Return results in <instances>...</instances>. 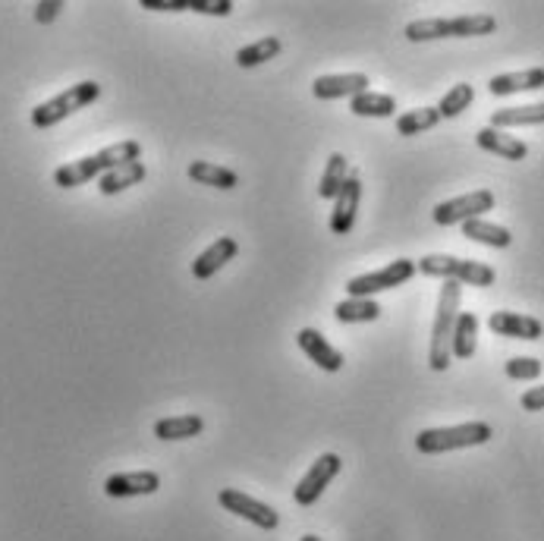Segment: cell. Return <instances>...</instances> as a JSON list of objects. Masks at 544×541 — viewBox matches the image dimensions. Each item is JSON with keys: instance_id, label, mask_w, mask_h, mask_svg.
<instances>
[{"instance_id": "obj_1", "label": "cell", "mask_w": 544, "mask_h": 541, "mask_svg": "<svg viewBox=\"0 0 544 541\" xmlns=\"http://www.w3.org/2000/svg\"><path fill=\"white\" fill-rule=\"evenodd\" d=\"M129 161H142V145L136 139H123L117 145H107V148L95 151V155L60 164L54 170V183L60 189H76V186H85L92 180H101L104 173H111L114 167H123Z\"/></svg>"}, {"instance_id": "obj_2", "label": "cell", "mask_w": 544, "mask_h": 541, "mask_svg": "<svg viewBox=\"0 0 544 541\" xmlns=\"http://www.w3.org/2000/svg\"><path fill=\"white\" fill-rule=\"evenodd\" d=\"M460 302H463V287L456 280H447L441 287L438 312H434V328H431V346H428V365L431 372H447L453 359V331L456 318H460Z\"/></svg>"}, {"instance_id": "obj_3", "label": "cell", "mask_w": 544, "mask_h": 541, "mask_svg": "<svg viewBox=\"0 0 544 541\" xmlns=\"http://www.w3.org/2000/svg\"><path fill=\"white\" fill-rule=\"evenodd\" d=\"M497 29V19L491 13H469V16H453V19H416L403 29L409 41H441V38H478L491 35Z\"/></svg>"}, {"instance_id": "obj_4", "label": "cell", "mask_w": 544, "mask_h": 541, "mask_svg": "<svg viewBox=\"0 0 544 541\" xmlns=\"http://www.w3.org/2000/svg\"><path fill=\"white\" fill-rule=\"evenodd\" d=\"M98 98H101V85L95 79L76 82V85H70L67 92H60L57 98L38 104L32 111V126L35 129H51V126L63 123L67 117H73L76 111H85V107L95 104Z\"/></svg>"}, {"instance_id": "obj_5", "label": "cell", "mask_w": 544, "mask_h": 541, "mask_svg": "<svg viewBox=\"0 0 544 541\" xmlns=\"http://www.w3.org/2000/svg\"><path fill=\"white\" fill-rule=\"evenodd\" d=\"M491 425L488 422H463L450 428H425L416 435V447L422 453H447V450H463V447H482L491 441Z\"/></svg>"}, {"instance_id": "obj_6", "label": "cell", "mask_w": 544, "mask_h": 541, "mask_svg": "<svg viewBox=\"0 0 544 541\" xmlns=\"http://www.w3.org/2000/svg\"><path fill=\"white\" fill-rule=\"evenodd\" d=\"M416 265L425 277H444L469 287H494L497 280V271L491 265L469 262V258H453V255H425Z\"/></svg>"}, {"instance_id": "obj_7", "label": "cell", "mask_w": 544, "mask_h": 541, "mask_svg": "<svg viewBox=\"0 0 544 541\" xmlns=\"http://www.w3.org/2000/svg\"><path fill=\"white\" fill-rule=\"evenodd\" d=\"M419 271L416 262H409V258H400V262H390L387 268H378L372 274H359L353 277L350 284H346V293H350L353 299H372L375 293H384V290H394L400 284H406V280Z\"/></svg>"}, {"instance_id": "obj_8", "label": "cell", "mask_w": 544, "mask_h": 541, "mask_svg": "<svg viewBox=\"0 0 544 541\" xmlns=\"http://www.w3.org/2000/svg\"><path fill=\"white\" fill-rule=\"evenodd\" d=\"M494 192L491 189H475V192H466V196H456V199H447L434 208V224L438 227H453V224H466V221H475L482 218L485 211L494 208Z\"/></svg>"}, {"instance_id": "obj_9", "label": "cell", "mask_w": 544, "mask_h": 541, "mask_svg": "<svg viewBox=\"0 0 544 541\" xmlns=\"http://www.w3.org/2000/svg\"><path fill=\"white\" fill-rule=\"evenodd\" d=\"M340 457L337 453H321V457L312 463V469L302 475L299 485L293 488V501L299 507H312L318 497L324 494V488H328L334 479H337V472H340Z\"/></svg>"}, {"instance_id": "obj_10", "label": "cell", "mask_w": 544, "mask_h": 541, "mask_svg": "<svg viewBox=\"0 0 544 541\" xmlns=\"http://www.w3.org/2000/svg\"><path fill=\"white\" fill-rule=\"evenodd\" d=\"M217 501H221V507H224L227 513H233V516H239V519H249L252 526L265 529V532H274L277 523H280V516H277L274 507L261 504V501H255V497H249V494H243V491H236V488H224L221 494H217Z\"/></svg>"}, {"instance_id": "obj_11", "label": "cell", "mask_w": 544, "mask_h": 541, "mask_svg": "<svg viewBox=\"0 0 544 541\" xmlns=\"http://www.w3.org/2000/svg\"><path fill=\"white\" fill-rule=\"evenodd\" d=\"M359 199H362V180H359V173H350V180H346V186L340 189V196L334 199V211H331V230L337 236H346L356 227Z\"/></svg>"}, {"instance_id": "obj_12", "label": "cell", "mask_w": 544, "mask_h": 541, "mask_svg": "<svg viewBox=\"0 0 544 541\" xmlns=\"http://www.w3.org/2000/svg\"><path fill=\"white\" fill-rule=\"evenodd\" d=\"M161 488V475L142 469V472H117L104 482L107 497H145Z\"/></svg>"}, {"instance_id": "obj_13", "label": "cell", "mask_w": 544, "mask_h": 541, "mask_svg": "<svg viewBox=\"0 0 544 541\" xmlns=\"http://www.w3.org/2000/svg\"><path fill=\"white\" fill-rule=\"evenodd\" d=\"M312 92L321 101H334V98H356L368 92V76L365 73H337V76H318L312 82Z\"/></svg>"}, {"instance_id": "obj_14", "label": "cell", "mask_w": 544, "mask_h": 541, "mask_svg": "<svg viewBox=\"0 0 544 541\" xmlns=\"http://www.w3.org/2000/svg\"><path fill=\"white\" fill-rule=\"evenodd\" d=\"M488 328L497 337H513V340H538L544 334V324L538 318L519 312H494L488 318Z\"/></svg>"}, {"instance_id": "obj_15", "label": "cell", "mask_w": 544, "mask_h": 541, "mask_svg": "<svg viewBox=\"0 0 544 541\" xmlns=\"http://www.w3.org/2000/svg\"><path fill=\"white\" fill-rule=\"evenodd\" d=\"M296 343H299V350L318 365V369H324V372H340L343 369V353L334 350V346L324 340L315 328H302L296 334Z\"/></svg>"}, {"instance_id": "obj_16", "label": "cell", "mask_w": 544, "mask_h": 541, "mask_svg": "<svg viewBox=\"0 0 544 541\" xmlns=\"http://www.w3.org/2000/svg\"><path fill=\"white\" fill-rule=\"evenodd\" d=\"M239 252V243L233 240V236H221V240H214L199 258L192 262V277L195 280H211L217 271H221L227 262H233Z\"/></svg>"}, {"instance_id": "obj_17", "label": "cell", "mask_w": 544, "mask_h": 541, "mask_svg": "<svg viewBox=\"0 0 544 541\" xmlns=\"http://www.w3.org/2000/svg\"><path fill=\"white\" fill-rule=\"evenodd\" d=\"M475 142L482 151H491L497 158H507V161H526L529 155V145L516 139V136H507L504 129H494V126H482L475 133Z\"/></svg>"}, {"instance_id": "obj_18", "label": "cell", "mask_w": 544, "mask_h": 541, "mask_svg": "<svg viewBox=\"0 0 544 541\" xmlns=\"http://www.w3.org/2000/svg\"><path fill=\"white\" fill-rule=\"evenodd\" d=\"M535 89H544V67H532V70H522V73H500V76H491V82H488V92L494 98L535 92Z\"/></svg>"}, {"instance_id": "obj_19", "label": "cell", "mask_w": 544, "mask_h": 541, "mask_svg": "<svg viewBox=\"0 0 544 541\" xmlns=\"http://www.w3.org/2000/svg\"><path fill=\"white\" fill-rule=\"evenodd\" d=\"M205 431V422L202 416H167V419H158L155 422V438L158 441H189V438H199Z\"/></svg>"}, {"instance_id": "obj_20", "label": "cell", "mask_w": 544, "mask_h": 541, "mask_svg": "<svg viewBox=\"0 0 544 541\" xmlns=\"http://www.w3.org/2000/svg\"><path fill=\"white\" fill-rule=\"evenodd\" d=\"M145 177H148L145 164L142 161H129L123 167H114L111 173H104V177L98 180V189H101V196H117V192H123L129 186H139Z\"/></svg>"}, {"instance_id": "obj_21", "label": "cell", "mask_w": 544, "mask_h": 541, "mask_svg": "<svg viewBox=\"0 0 544 541\" xmlns=\"http://www.w3.org/2000/svg\"><path fill=\"white\" fill-rule=\"evenodd\" d=\"M463 236L472 243H482V246H491V249H507L513 243V233L500 224H491L485 218H475V221H466L463 224Z\"/></svg>"}, {"instance_id": "obj_22", "label": "cell", "mask_w": 544, "mask_h": 541, "mask_svg": "<svg viewBox=\"0 0 544 541\" xmlns=\"http://www.w3.org/2000/svg\"><path fill=\"white\" fill-rule=\"evenodd\" d=\"M189 180H195L199 186H211V189H236L239 177L227 167H217L211 161H192L189 164Z\"/></svg>"}, {"instance_id": "obj_23", "label": "cell", "mask_w": 544, "mask_h": 541, "mask_svg": "<svg viewBox=\"0 0 544 541\" xmlns=\"http://www.w3.org/2000/svg\"><path fill=\"white\" fill-rule=\"evenodd\" d=\"M544 123V101L541 104H522V107H504V111L491 114L494 129H510V126H538Z\"/></svg>"}, {"instance_id": "obj_24", "label": "cell", "mask_w": 544, "mask_h": 541, "mask_svg": "<svg viewBox=\"0 0 544 541\" xmlns=\"http://www.w3.org/2000/svg\"><path fill=\"white\" fill-rule=\"evenodd\" d=\"M350 111L356 117H378V120H387V117H394L397 111V101L394 95H381V92H362L350 101Z\"/></svg>"}, {"instance_id": "obj_25", "label": "cell", "mask_w": 544, "mask_h": 541, "mask_svg": "<svg viewBox=\"0 0 544 541\" xmlns=\"http://www.w3.org/2000/svg\"><path fill=\"white\" fill-rule=\"evenodd\" d=\"M478 346V318L472 312H460L453 331V359H472Z\"/></svg>"}, {"instance_id": "obj_26", "label": "cell", "mask_w": 544, "mask_h": 541, "mask_svg": "<svg viewBox=\"0 0 544 541\" xmlns=\"http://www.w3.org/2000/svg\"><path fill=\"white\" fill-rule=\"evenodd\" d=\"M340 324H365V321H378L381 318V306L375 299H353L346 296L340 306L334 309Z\"/></svg>"}, {"instance_id": "obj_27", "label": "cell", "mask_w": 544, "mask_h": 541, "mask_svg": "<svg viewBox=\"0 0 544 541\" xmlns=\"http://www.w3.org/2000/svg\"><path fill=\"white\" fill-rule=\"evenodd\" d=\"M350 180V164H346L343 155H331L328 158V167L321 173V183H318V196L321 199H337L340 189Z\"/></svg>"}, {"instance_id": "obj_28", "label": "cell", "mask_w": 544, "mask_h": 541, "mask_svg": "<svg viewBox=\"0 0 544 541\" xmlns=\"http://www.w3.org/2000/svg\"><path fill=\"white\" fill-rule=\"evenodd\" d=\"M280 38H274V35H268V38H258V41H252V45H246V48H239L236 51V63L243 70H249V67H261V63H268V60H274L277 54H280Z\"/></svg>"}, {"instance_id": "obj_29", "label": "cell", "mask_w": 544, "mask_h": 541, "mask_svg": "<svg viewBox=\"0 0 544 541\" xmlns=\"http://www.w3.org/2000/svg\"><path fill=\"white\" fill-rule=\"evenodd\" d=\"M438 123H441L438 107H416V111H406L397 120V133L400 136H419V133H425V129H434Z\"/></svg>"}, {"instance_id": "obj_30", "label": "cell", "mask_w": 544, "mask_h": 541, "mask_svg": "<svg viewBox=\"0 0 544 541\" xmlns=\"http://www.w3.org/2000/svg\"><path fill=\"white\" fill-rule=\"evenodd\" d=\"M475 101V89L469 82H460V85H453V89L441 98V104H438V114H441V120L447 117H460L463 111H469V104Z\"/></svg>"}, {"instance_id": "obj_31", "label": "cell", "mask_w": 544, "mask_h": 541, "mask_svg": "<svg viewBox=\"0 0 544 541\" xmlns=\"http://www.w3.org/2000/svg\"><path fill=\"white\" fill-rule=\"evenodd\" d=\"M541 369H544V365L538 359H532V356H516V359H510L504 365V372H507L510 381H538Z\"/></svg>"}, {"instance_id": "obj_32", "label": "cell", "mask_w": 544, "mask_h": 541, "mask_svg": "<svg viewBox=\"0 0 544 541\" xmlns=\"http://www.w3.org/2000/svg\"><path fill=\"white\" fill-rule=\"evenodd\" d=\"M189 10L208 13V16H230L233 4H230V0H189Z\"/></svg>"}, {"instance_id": "obj_33", "label": "cell", "mask_w": 544, "mask_h": 541, "mask_svg": "<svg viewBox=\"0 0 544 541\" xmlns=\"http://www.w3.org/2000/svg\"><path fill=\"white\" fill-rule=\"evenodd\" d=\"M60 10H63V0H41V4H35V19L41 26H48L60 16Z\"/></svg>"}, {"instance_id": "obj_34", "label": "cell", "mask_w": 544, "mask_h": 541, "mask_svg": "<svg viewBox=\"0 0 544 541\" xmlns=\"http://www.w3.org/2000/svg\"><path fill=\"white\" fill-rule=\"evenodd\" d=\"M522 409H526V413H541L544 409V384L541 387H529L526 394H522Z\"/></svg>"}, {"instance_id": "obj_35", "label": "cell", "mask_w": 544, "mask_h": 541, "mask_svg": "<svg viewBox=\"0 0 544 541\" xmlns=\"http://www.w3.org/2000/svg\"><path fill=\"white\" fill-rule=\"evenodd\" d=\"M142 10H164V13H177V10H189V0H142Z\"/></svg>"}, {"instance_id": "obj_36", "label": "cell", "mask_w": 544, "mask_h": 541, "mask_svg": "<svg viewBox=\"0 0 544 541\" xmlns=\"http://www.w3.org/2000/svg\"><path fill=\"white\" fill-rule=\"evenodd\" d=\"M299 541H321V538H318V535H302Z\"/></svg>"}]
</instances>
